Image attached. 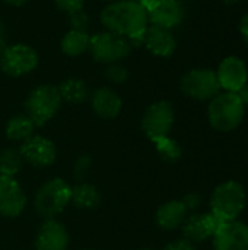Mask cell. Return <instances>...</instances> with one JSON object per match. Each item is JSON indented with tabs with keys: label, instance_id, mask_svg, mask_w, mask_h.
I'll return each mask as SVG.
<instances>
[{
	"label": "cell",
	"instance_id": "12",
	"mask_svg": "<svg viewBox=\"0 0 248 250\" xmlns=\"http://www.w3.org/2000/svg\"><path fill=\"white\" fill-rule=\"evenodd\" d=\"M213 239V250H248V226L234 220L224 223Z\"/></svg>",
	"mask_w": 248,
	"mask_h": 250
},
{
	"label": "cell",
	"instance_id": "38",
	"mask_svg": "<svg viewBox=\"0 0 248 250\" xmlns=\"http://www.w3.org/2000/svg\"><path fill=\"white\" fill-rule=\"evenodd\" d=\"M142 250H153V249H142Z\"/></svg>",
	"mask_w": 248,
	"mask_h": 250
},
{
	"label": "cell",
	"instance_id": "36",
	"mask_svg": "<svg viewBox=\"0 0 248 250\" xmlns=\"http://www.w3.org/2000/svg\"><path fill=\"white\" fill-rule=\"evenodd\" d=\"M224 3H227V4H232V3H237L238 0H222Z\"/></svg>",
	"mask_w": 248,
	"mask_h": 250
},
{
	"label": "cell",
	"instance_id": "27",
	"mask_svg": "<svg viewBox=\"0 0 248 250\" xmlns=\"http://www.w3.org/2000/svg\"><path fill=\"white\" fill-rule=\"evenodd\" d=\"M70 25H72V29H76V31H86L88 29V25H89V18L85 12L82 10H77L75 13L70 15Z\"/></svg>",
	"mask_w": 248,
	"mask_h": 250
},
{
	"label": "cell",
	"instance_id": "34",
	"mask_svg": "<svg viewBox=\"0 0 248 250\" xmlns=\"http://www.w3.org/2000/svg\"><path fill=\"white\" fill-rule=\"evenodd\" d=\"M237 94L240 95V98L243 100V103H244V104L247 105V104H248V86H247V85H246V86H244V88H243V89H241L240 92H237Z\"/></svg>",
	"mask_w": 248,
	"mask_h": 250
},
{
	"label": "cell",
	"instance_id": "15",
	"mask_svg": "<svg viewBox=\"0 0 248 250\" xmlns=\"http://www.w3.org/2000/svg\"><path fill=\"white\" fill-rule=\"evenodd\" d=\"M224 223L218 220L213 214H193L187 217L181 226L184 239L190 240L191 243L205 242L209 237H213L218 229Z\"/></svg>",
	"mask_w": 248,
	"mask_h": 250
},
{
	"label": "cell",
	"instance_id": "26",
	"mask_svg": "<svg viewBox=\"0 0 248 250\" xmlns=\"http://www.w3.org/2000/svg\"><path fill=\"white\" fill-rule=\"evenodd\" d=\"M105 78L111 83H123V82L127 81L129 72L121 63H111L105 69Z\"/></svg>",
	"mask_w": 248,
	"mask_h": 250
},
{
	"label": "cell",
	"instance_id": "30",
	"mask_svg": "<svg viewBox=\"0 0 248 250\" xmlns=\"http://www.w3.org/2000/svg\"><path fill=\"white\" fill-rule=\"evenodd\" d=\"M89 166H91V160H89V157H80L79 158V161L76 163V168H75V176L77 177V179H82L85 174H86V171H88V168H89Z\"/></svg>",
	"mask_w": 248,
	"mask_h": 250
},
{
	"label": "cell",
	"instance_id": "35",
	"mask_svg": "<svg viewBox=\"0 0 248 250\" xmlns=\"http://www.w3.org/2000/svg\"><path fill=\"white\" fill-rule=\"evenodd\" d=\"M4 3H7V4H10V6H22V4H25L28 0H3Z\"/></svg>",
	"mask_w": 248,
	"mask_h": 250
},
{
	"label": "cell",
	"instance_id": "33",
	"mask_svg": "<svg viewBox=\"0 0 248 250\" xmlns=\"http://www.w3.org/2000/svg\"><path fill=\"white\" fill-rule=\"evenodd\" d=\"M7 47V32H6V28L4 25L0 22V53Z\"/></svg>",
	"mask_w": 248,
	"mask_h": 250
},
{
	"label": "cell",
	"instance_id": "8",
	"mask_svg": "<svg viewBox=\"0 0 248 250\" xmlns=\"http://www.w3.org/2000/svg\"><path fill=\"white\" fill-rule=\"evenodd\" d=\"M38 64L37 51L26 44L7 45L0 53V67L9 76H23Z\"/></svg>",
	"mask_w": 248,
	"mask_h": 250
},
{
	"label": "cell",
	"instance_id": "18",
	"mask_svg": "<svg viewBox=\"0 0 248 250\" xmlns=\"http://www.w3.org/2000/svg\"><path fill=\"white\" fill-rule=\"evenodd\" d=\"M91 104L94 111L102 119H114L121 111V98L118 94L110 88H98L91 97Z\"/></svg>",
	"mask_w": 248,
	"mask_h": 250
},
{
	"label": "cell",
	"instance_id": "24",
	"mask_svg": "<svg viewBox=\"0 0 248 250\" xmlns=\"http://www.w3.org/2000/svg\"><path fill=\"white\" fill-rule=\"evenodd\" d=\"M23 164V157L19 149H4L0 154V176L6 177H15Z\"/></svg>",
	"mask_w": 248,
	"mask_h": 250
},
{
	"label": "cell",
	"instance_id": "4",
	"mask_svg": "<svg viewBox=\"0 0 248 250\" xmlns=\"http://www.w3.org/2000/svg\"><path fill=\"white\" fill-rule=\"evenodd\" d=\"M72 202V188L63 179L45 182L37 192L35 209L44 218H54Z\"/></svg>",
	"mask_w": 248,
	"mask_h": 250
},
{
	"label": "cell",
	"instance_id": "20",
	"mask_svg": "<svg viewBox=\"0 0 248 250\" xmlns=\"http://www.w3.org/2000/svg\"><path fill=\"white\" fill-rule=\"evenodd\" d=\"M89 41H91V35L86 31L70 29L61 38L60 45H61V50L64 54H67L70 57H76L89 50Z\"/></svg>",
	"mask_w": 248,
	"mask_h": 250
},
{
	"label": "cell",
	"instance_id": "11",
	"mask_svg": "<svg viewBox=\"0 0 248 250\" xmlns=\"http://www.w3.org/2000/svg\"><path fill=\"white\" fill-rule=\"evenodd\" d=\"M216 76L221 89H225L227 92H240L247 85V66L240 57L229 56L221 62Z\"/></svg>",
	"mask_w": 248,
	"mask_h": 250
},
{
	"label": "cell",
	"instance_id": "14",
	"mask_svg": "<svg viewBox=\"0 0 248 250\" xmlns=\"http://www.w3.org/2000/svg\"><path fill=\"white\" fill-rule=\"evenodd\" d=\"M26 196L13 177L0 176V215L13 218L25 209Z\"/></svg>",
	"mask_w": 248,
	"mask_h": 250
},
{
	"label": "cell",
	"instance_id": "23",
	"mask_svg": "<svg viewBox=\"0 0 248 250\" xmlns=\"http://www.w3.org/2000/svg\"><path fill=\"white\" fill-rule=\"evenodd\" d=\"M58 92L63 101L72 104H80L88 98V88L86 83L79 78H69L58 86Z\"/></svg>",
	"mask_w": 248,
	"mask_h": 250
},
{
	"label": "cell",
	"instance_id": "13",
	"mask_svg": "<svg viewBox=\"0 0 248 250\" xmlns=\"http://www.w3.org/2000/svg\"><path fill=\"white\" fill-rule=\"evenodd\" d=\"M20 154L23 161L34 167H48L56 161V145L44 136H31L20 145Z\"/></svg>",
	"mask_w": 248,
	"mask_h": 250
},
{
	"label": "cell",
	"instance_id": "19",
	"mask_svg": "<svg viewBox=\"0 0 248 250\" xmlns=\"http://www.w3.org/2000/svg\"><path fill=\"white\" fill-rule=\"evenodd\" d=\"M187 209L181 201H168L156 211V223L164 230H175L187 218Z\"/></svg>",
	"mask_w": 248,
	"mask_h": 250
},
{
	"label": "cell",
	"instance_id": "25",
	"mask_svg": "<svg viewBox=\"0 0 248 250\" xmlns=\"http://www.w3.org/2000/svg\"><path fill=\"white\" fill-rule=\"evenodd\" d=\"M153 144H155V148H156L159 157L164 161L175 163V161L180 160V157H181V146L178 145L177 141L171 139L170 136H165V138L153 141Z\"/></svg>",
	"mask_w": 248,
	"mask_h": 250
},
{
	"label": "cell",
	"instance_id": "29",
	"mask_svg": "<svg viewBox=\"0 0 248 250\" xmlns=\"http://www.w3.org/2000/svg\"><path fill=\"white\" fill-rule=\"evenodd\" d=\"M164 250H196L194 243H191L187 239H180V240H174L171 243H168Z\"/></svg>",
	"mask_w": 248,
	"mask_h": 250
},
{
	"label": "cell",
	"instance_id": "9",
	"mask_svg": "<svg viewBox=\"0 0 248 250\" xmlns=\"http://www.w3.org/2000/svg\"><path fill=\"white\" fill-rule=\"evenodd\" d=\"M175 114L168 101H158L148 107L142 119V129L146 136L153 142L156 139L168 136L174 126Z\"/></svg>",
	"mask_w": 248,
	"mask_h": 250
},
{
	"label": "cell",
	"instance_id": "5",
	"mask_svg": "<svg viewBox=\"0 0 248 250\" xmlns=\"http://www.w3.org/2000/svg\"><path fill=\"white\" fill-rule=\"evenodd\" d=\"M61 103L63 100L57 86L41 85L31 91L26 98L25 108L26 114L35 123V126H42L57 114Z\"/></svg>",
	"mask_w": 248,
	"mask_h": 250
},
{
	"label": "cell",
	"instance_id": "28",
	"mask_svg": "<svg viewBox=\"0 0 248 250\" xmlns=\"http://www.w3.org/2000/svg\"><path fill=\"white\" fill-rule=\"evenodd\" d=\"M54 1L58 9L67 12L69 15H72L77 10H82L83 3H85V0H54Z\"/></svg>",
	"mask_w": 248,
	"mask_h": 250
},
{
	"label": "cell",
	"instance_id": "2",
	"mask_svg": "<svg viewBox=\"0 0 248 250\" xmlns=\"http://www.w3.org/2000/svg\"><path fill=\"white\" fill-rule=\"evenodd\" d=\"M244 114L246 104L237 92H219L208 107L209 123L218 132L235 130L241 125Z\"/></svg>",
	"mask_w": 248,
	"mask_h": 250
},
{
	"label": "cell",
	"instance_id": "32",
	"mask_svg": "<svg viewBox=\"0 0 248 250\" xmlns=\"http://www.w3.org/2000/svg\"><path fill=\"white\" fill-rule=\"evenodd\" d=\"M240 31H241V35L243 38L246 40V42L248 44V13L244 15L240 21Z\"/></svg>",
	"mask_w": 248,
	"mask_h": 250
},
{
	"label": "cell",
	"instance_id": "16",
	"mask_svg": "<svg viewBox=\"0 0 248 250\" xmlns=\"http://www.w3.org/2000/svg\"><path fill=\"white\" fill-rule=\"evenodd\" d=\"M69 246V233L66 227L54 220L48 218L37 234V250H66Z\"/></svg>",
	"mask_w": 248,
	"mask_h": 250
},
{
	"label": "cell",
	"instance_id": "10",
	"mask_svg": "<svg viewBox=\"0 0 248 250\" xmlns=\"http://www.w3.org/2000/svg\"><path fill=\"white\" fill-rule=\"evenodd\" d=\"M148 10L149 22L155 26L172 29L184 19V6L180 0H140Z\"/></svg>",
	"mask_w": 248,
	"mask_h": 250
},
{
	"label": "cell",
	"instance_id": "21",
	"mask_svg": "<svg viewBox=\"0 0 248 250\" xmlns=\"http://www.w3.org/2000/svg\"><path fill=\"white\" fill-rule=\"evenodd\" d=\"M35 127H37L35 123L29 119L28 114H18L7 122L6 136L10 141L25 142L26 139H29L32 136Z\"/></svg>",
	"mask_w": 248,
	"mask_h": 250
},
{
	"label": "cell",
	"instance_id": "7",
	"mask_svg": "<svg viewBox=\"0 0 248 250\" xmlns=\"http://www.w3.org/2000/svg\"><path fill=\"white\" fill-rule=\"evenodd\" d=\"M183 92L194 100H212L221 92L216 72L210 69H193L181 78Z\"/></svg>",
	"mask_w": 248,
	"mask_h": 250
},
{
	"label": "cell",
	"instance_id": "17",
	"mask_svg": "<svg viewBox=\"0 0 248 250\" xmlns=\"http://www.w3.org/2000/svg\"><path fill=\"white\" fill-rule=\"evenodd\" d=\"M142 42L145 47L158 57H170L174 54L177 48V41L170 29L159 28L155 25L148 26V29L143 34Z\"/></svg>",
	"mask_w": 248,
	"mask_h": 250
},
{
	"label": "cell",
	"instance_id": "37",
	"mask_svg": "<svg viewBox=\"0 0 248 250\" xmlns=\"http://www.w3.org/2000/svg\"><path fill=\"white\" fill-rule=\"evenodd\" d=\"M108 1H117V0H108Z\"/></svg>",
	"mask_w": 248,
	"mask_h": 250
},
{
	"label": "cell",
	"instance_id": "31",
	"mask_svg": "<svg viewBox=\"0 0 248 250\" xmlns=\"http://www.w3.org/2000/svg\"><path fill=\"white\" fill-rule=\"evenodd\" d=\"M181 202L184 204V207H186L187 211H193V209L199 208V205H200V196L197 193H190Z\"/></svg>",
	"mask_w": 248,
	"mask_h": 250
},
{
	"label": "cell",
	"instance_id": "3",
	"mask_svg": "<svg viewBox=\"0 0 248 250\" xmlns=\"http://www.w3.org/2000/svg\"><path fill=\"white\" fill-rule=\"evenodd\" d=\"M247 196L244 186L235 180L221 183L210 196V214L222 223L234 221L244 211Z\"/></svg>",
	"mask_w": 248,
	"mask_h": 250
},
{
	"label": "cell",
	"instance_id": "6",
	"mask_svg": "<svg viewBox=\"0 0 248 250\" xmlns=\"http://www.w3.org/2000/svg\"><path fill=\"white\" fill-rule=\"evenodd\" d=\"M132 47L133 44L130 40L110 31L98 32L92 35L89 41V51L92 57L105 64L120 63L132 53Z\"/></svg>",
	"mask_w": 248,
	"mask_h": 250
},
{
	"label": "cell",
	"instance_id": "1",
	"mask_svg": "<svg viewBox=\"0 0 248 250\" xmlns=\"http://www.w3.org/2000/svg\"><path fill=\"white\" fill-rule=\"evenodd\" d=\"M99 19L107 31L130 40L132 44L142 42L143 34L149 26L148 10L140 0L110 1L102 9Z\"/></svg>",
	"mask_w": 248,
	"mask_h": 250
},
{
	"label": "cell",
	"instance_id": "22",
	"mask_svg": "<svg viewBox=\"0 0 248 250\" xmlns=\"http://www.w3.org/2000/svg\"><path fill=\"white\" fill-rule=\"evenodd\" d=\"M72 202L80 209H94L101 202L99 192L92 185H77L72 189Z\"/></svg>",
	"mask_w": 248,
	"mask_h": 250
}]
</instances>
